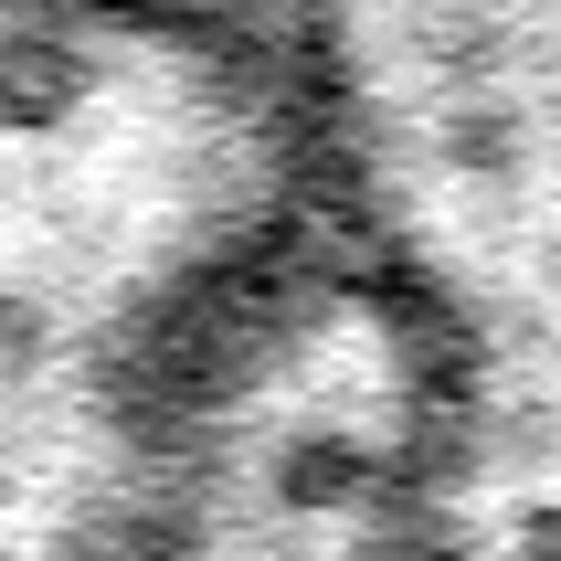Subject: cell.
Segmentation results:
<instances>
[{"label":"cell","instance_id":"obj_1","mask_svg":"<svg viewBox=\"0 0 561 561\" xmlns=\"http://www.w3.org/2000/svg\"><path fill=\"white\" fill-rule=\"evenodd\" d=\"M244 0H0V561H149L191 413L340 222Z\"/></svg>","mask_w":561,"mask_h":561},{"label":"cell","instance_id":"obj_2","mask_svg":"<svg viewBox=\"0 0 561 561\" xmlns=\"http://www.w3.org/2000/svg\"><path fill=\"white\" fill-rule=\"evenodd\" d=\"M467 371L445 297L340 213L244 318L149 561H456Z\"/></svg>","mask_w":561,"mask_h":561}]
</instances>
